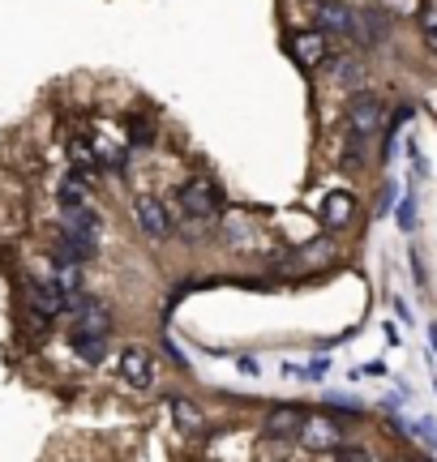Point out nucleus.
Listing matches in <instances>:
<instances>
[{
	"label": "nucleus",
	"mask_w": 437,
	"mask_h": 462,
	"mask_svg": "<svg viewBox=\"0 0 437 462\" xmlns=\"http://www.w3.org/2000/svg\"><path fill=\"white\" fill-rule=\"evenodd\" d=\"M65 317L73 321V330L82 334H112V309L99 296H90V291H69Z\"/></svg>",
	"instance_id": "f257e3e1"
},
{
	"label": "nucleus",
	"mask_w": 437,
	"mask_h": 462,
	"mask_svg": "<svg viewBox=\"0 0 437 462\" xmlns=\"http://www.w3.org/2000/svg\"><path fill=\"white\" fill-rule=\"evenodd\" d=\"M343 116H348V129L356 137H373V133L386 129V103H382V95H373V90H356L352 99H348V107H343Z\"/></svg>",
	"instance_id": "f03ea898"
},
{
	"label": "nucleus",
	"mask_w": 437,
	"mask_h": 462,
	"mask_svg": "<svg viewBox=\"0 0 437 462\" xmlns=\"http://www.w3.org/2000/svg\"><path fill=\"white\" fill-rule=\"evenodd\" d=\"M134 223L146 240H168V236H176V215L168 210V201L151 198V193L134 198Z\"/></svg>",
	"instance_id": "7ed1b4c3"
},
{
	"label": "nucleus",
	"mask_w": 437,
	"mask_h": 462,
	"mask_svg": "<svg viewBox=\"0 0 437 462\" xmlns=\"http://www.w3.org/2000/svg\"><path fill=\"white\" fill-rule=\"evenodd\" d=\"M116 364H120V381L129 390H151L154 381H159V360H154V351H146V346H125Z\"/></svg>",
	"instance_id": "20e7f679"
},
{
	"label": "nucleus",
	"mask_w": 437,
	"mask_h": 462,
	"mask_svg": "<svg viewBox=\"0 0 437 462\" xmlns=\"http://www.w3.org/2000/svg\"><path fill=\"white\" fill-rule=\"evenodd\" d=\"M296 441H301L309 454H335V449L343 446V429H339V420H330V415H304Z\"/></svg>",
	"instance_id": "39448f33"
},
{
	"label": "nucleus",
	"mask_w": 437,
	"mask_h": 462,
	"mask_svg": "<svg viewBox=\"0 0 437 462\" xmlns=\"http://www.w3.org/2000/svg\"><path fill=\"white\" fill-rule=\"evenodd\" d=\"M176 198H181V210H185V215H198V218H215L218 206H223L218 189L206 180V176H193V180H185Z\"/></svg>",
	"instance_id": "423d86ee"
},
{
	"label": "nucleus",
	"mask_w": 437,
	"mask_h": 462,
	"mask_svg": "<svg viewBox=\"0 0 437 462\" xmlns=\"http://www.w3.org/2000/svg\"><path fill=\"white\" fill-rule=\"evenodd\" d=\"M301 424H304V411L301 407H292V402H284V407H270L266 411L262 437L274 441V446H287V441H296V437H301Z\"/></svg>",
	"instance_id": "0eeeda50"
},
{
	"label": "nucleus",
	"mask_w": 437,
	"mask_h": 462,
	"mask_svg": "<svg viewBox=\"0 0 437 462\" xmlns=\"http://www.w3.org/2000/svg\"><path fill=\"white\" fill-rule=\"evenodd\" d=\"M313 22L326 34H356V14L348 0H313Z\"/></svg>",
	"instance_id": "6e6552de"
},
{
	"label": "nucleus",
	"mask_w": 437,
	"mask_h": 462,
	"mask_svg": "<svg viewBox=\"0 0 437 462\" xmlns=\"http://www.w3.org/2000/svg\"><path fill=\"white\" fill-rule=\"evenodd\" d=\"M287 48H292V60H301L304 69L326 65V31H321V26H304V31H296Z\"/></svg>",
	"instance_id": "1a4fd4ad"
},
{
	"label": "nucleus",
	"mask_w": 437,
	"mask_h": 462,
	"mask_svg": "<svg viewBox=\"0 0 437 462\" xmlns=\"http://www.w3.org/2000/svg\"><path fill=\"white\" fill-rule=\"evenodd\" d=\"M22 304H26V309H39V313H48V317H60L65 313V291L51 279L26 282V287H22Z\"/></svg>",
	"instance_id": "9d476101"
},
{
	"label": "nucleus",
	"mask_w": 437,
	"mask_h": 462,
	"mask_svg": "<svg viewBox=\"0 0 437 462\" xmlns=\"http://www.w3.org/2000/svg\"><path fill=\"white\" fill-rule=\"evenodd\" d=\"M60 227L73 231V236H86V240H99L103 236V218L95 206H60Z\"/></svg>",
	"instance_id": "9b49d317"
},
{
	"label": "nucleus",
	"mask_w": 437,
	"mask_h": 462,
	"mask_svg": "<svg viewBox=\"0 0 437 462\" xmlns=\"http://www.w3.org/2000/svg\"><path fill=\"white\" fill-rule=\"evenodd\" d=\"M356 215V193L352 189H335V193H326V201H321V223L330 231L348 227Z\"/></svg>",
	"instance_id": "f8f14e48"
},
{
	"label": "nucleus",
	"mask_w": 437,
	"mask_h": 462,
	"mask_svg": "<svg viewBox=\"0 0 437 462\" xmlns=\"http://www.w3.org/2000/svg\"><path fill=\"white\" fill-rule=\"evenodd\" d=\"M56 257H65V262H95L99 257V240H86V236H73V231L60 227V236H56Z\"/></svg>",
	"instance_id": "ddd939ff"
},
{
	"label": "nucleus",
	"mask_w": 437,
	"mask_h": 462,
	"mask_svg": "<svg viewBox=\"0 0 437 462\" xmlns=\"http://www.w3.org/2000/svg\"><path fill=\"white\" fill-rule=\"evenodd\" d=\"M69 346H73V356L82 364H103L107 360V334H82V330H73L69 334Z\"/></svg>",
	"instance_id": "4468645a"
},
{
	"label": "nucleus",
	"mask_w": 437,
	"mask_h": 462,
	"mask_svg": "<svg viewBox=\"0 0 437 462\" xmlns=\"http://www.w3.org/2000/svg\"><path fill=\"white\" fill-rule=\"evenodd\" d=\"M69 171H82V176H90V180H95V171H103L99 150L90 146L86 137H69Z\"/></svg>",
	"instance_id": "2eb2a0df"
},
{
	"label": "nucleus",
	"mask_w": 437,
	"mask_h": 462,
	"mask_svg": "<svg viewBox=\"0 0 437 462\" xmlns=\"http://www.w3.org/2000/svg\"><path fill=\"white\" fill-rule=\"evenodd\" d=\"M168 411H172V420H176V429L181 432H202L206 429V415L198 411V402L193 398H168Z\"/></svg>",
	"instance_id": "dca6fc26"
},
{
	"label": "nucleus",
	"mask_w": 437,
	"mask_h": 462,
	"mask_svg": "<svg viewBox=\"0 0 437 462\" xmlns=\"http://www.w3.org/2000/svg\"><path fill=\"white\" fill-rule=\"evenodd\" d=\"M90 176L82 171H69L65 180H60V206H90Z\"/></svg>",
	"instance_id": "f3484780"
},
{
	"label": "nucleus",
	"mask_w": 437,
	"mask_h": 462,
	"mask_svg": "<svg viewBox=\"0 0 437 462\" xmlns=\"http://www.w3.org/2000/svg\"><path fill=\"white\" fill-rule=\"evenodd\" d=\"M326 65H330V78H335L339 86H352V90H360V82H365V65L360 60H352V56H326Z\"/></svg>",
	"instance_id": "a211bd4d"
},
{
	"label": "nucleus",
	"mask_w": 437,
	"mask_h": 462,
	"mask_svg": "<svg viewBox=\"0 0 437 462\" xmlns=\"http://www.w3.org/2000/svg\"><path fill=\"white\" fill-rule=\"evenodd\" d=\"M125 137H129L134 146H151L159 133H154V125L146 120V116H137V112H134V116H125Z\"/></svg>",
	"instance_id": "6ab92c4d"
},
{
	"label": "nucleus",
	"mask_w": 437,
	"mask_h": 462,
	"mask_svg": "<svg viewBox=\"0 0 437 462\" xmlns=\"http://www.w3.org/2000/svg\"><path fill=\"white\" fill-rule=\"evenodd\" d=\"M360 22H365V26H369V31H365V39H369V43H382V39H386V17L377 14V9H369V14H360Z\"/></svg>",
	"instance_id": "aec40b11"
},
{
	"label": "nucleus",
	"mask_w": 437,
	"mask_h": 462,
	"mask_svg": "<svg viewBox=\"0 0 437 462\" xmlns=\"http://www.w3.org/2000/svg\"><path fill=\"white\" fill-rule=\"evenodd\" d=\"M412 223H416V206H412V198H407L404 206H399V227L412 231Z\"/></svg>",
	"instance_id": "412c9836"
},
{
	"label": "nucleus",
	"mask_w": 437,
	"mask_h": 462,
	"mask_svg": "<svg viewBox=\"0 0 437 462\" xmlns=\"http://www.w3.org/2000/svg\"><path fill=\"white\" fill-rule=\"evenodd\" d=\"M326 368H330V364H326V360H313V364H309V368H301V373H304V377H309V381H321V377H326Z\"/></svg>",
	"instance_id": "4be33fe9"
},
{
	"label": "nucleus",
	"mask_w": 437,
	"mask_h": 462,
	"mask_svg": "<svg viewBox=\"0 0 437 462\" xmlns=\"http://www.w3.org/2000/svg\"><path fill=\"white\" fill-rule=\"evenodd\" d=\"M416 432H424V441L437 449V424H429V420H424V424H416Z\"/></svg>",
	"instance_id": "5701e85b"
},
{
	"label": "nucleus",
	"mask_w": 437,
	"mask_h": 462,
	"mask_svg": "<svg viewBox=\"0 0 437 462\" xmlns=\"http://www.w3.org/2000/svg\"><path fill=\"white\" fill-rule=\"evenodd\" d=\"M240 373H245V377H257L262 368H257V360H249V356H245V360H240Z\"/></svg>",
	"instance_id": "b1692460"
},
{
	"label": "nucleus",
	"mask_w": 437,
	"mask_h": 462,
	"mask_svg": "<svg viewBox=\"0 0 437 462\" xmlns=\"http://www.w3.org/2000/svg\"><path fill=\"white\" fill-rule=\"evenodd\" d=\"M424 43H429V51L437 56V26H424Z\"/></svg>",
	"instance_id": "393cba45"
},
{
	"label": "nucleus",
	"mask_w": 437,
	"mask_h": 462,
	"mask_svg": "<svg viewBox=\"0 0 437 462\" xmlns=\"http://www.w3.org/2000/svg\"><path fill=\"white\" fill-rule=\"evenodd\" d=\"M433 346H437V330H433Z\"/></svg>",
	"instance_id": "a878e982"
}]
</instances>
